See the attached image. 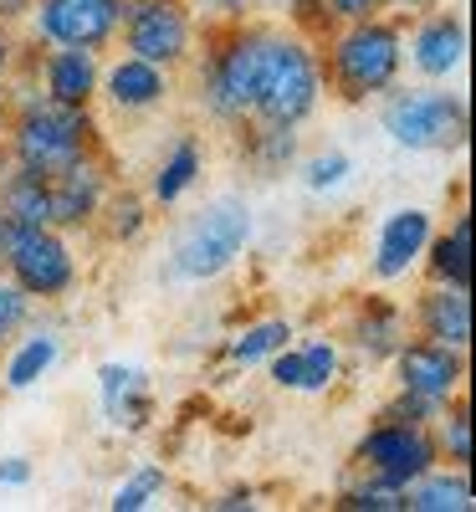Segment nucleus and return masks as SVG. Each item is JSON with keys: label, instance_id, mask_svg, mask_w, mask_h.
I'll use <instances>...</instances> for the list:
<instances>
[{"label": "nucleus", "instance_id": "nucleus-1", "mask_svg": "<svg viewBox=\"0 0 476 512\" xmlns=\"http://www.w3.org/2000/svg\"><path fill=\"white\" fill-rule=\"evenodd\" d=\"M210 108L221 118H262L277 128H297L318 108V62L297 36L246 31L226 41L210 62Z\"/></svg>", "mask_w": 476, "mask_h": 512}, {"label": "nucleus", "instance_id": "nucleus-2", "mask_svg": "<svg viewBox=\"0 0 476 512\" xmlns=\"http://www.w3.org/2000/svg\"><path fill=\"white\" fill-rule=\"evenodd\" d=\"M400 31L384 26L379 16L354 21L333 41V82H338V98L364 103L374 93H384L389 82L400 77Z\"/></svg>", "mask_w": 476, "mask_h": 512}, {"label": "nucleus", "instance_id": "nucleus-3", "mask_svg": "<svg viewBox=\"0 0 476 512\" xmlns=\"http://www.w3.org/2000/svg\"><path fill=\"white\" fill-rule=\"evenodd\" d=\"M246 241H251V210L241 200H215L175 236V272L190 282H210L236 262Z\"/></svg>", "mask_w": 476, "mask_h": 512}, {"label": "nucleus", "instance_id": "nucleus-4", "mask_svg": "<svg viewBox=\"0 0 476 512\" xmlns=\"http://www.w3.org/2000/svg\"><path fill=\"white\" fill-rule=\"evenodd\" d=\"M88 118L82 108H62V103H31L16 123V164L52 175V169L72 164L88 154Z\"/></svg>", "mask_w": 476, "mask_h": 512}, {"label": "nucleus", "instance_id": "nucleus-5", "mask_svg": "<svg viewBox=\"0 0 476 512\" xmlns=\"http://www.w3.org/2000/svg\"><path fill=\"white\" fill-rule=\"evenodd\" d=\"M384 128L405 149H461L466 103L456 93H400L384 108Z\"/></svg>", "mask_w": 476, "mask_h": 512}, {"label": "nucleus", "instance_id": "nucleus-6", "mask_svg": "<svg viewBox=\"0 0 476 512\" xmlns=\"http://www.w3.org/2000/svg\"><path fill=\"white\" fill-rule=\"evenodd\" d=\"M6 267L26 297H57L72 287V251L52 226H6Z\"/></svg>", "mask_w": 476, "mask_h": 512}, {"label": "nucleus", "instance_id": "nucleus-7", "mask_svg": "<svg viewBox=\"0 0 476 512\" xmlns=\"http://www.w3.org/2000/svg\"><path fill=\"white\" fill-rule=\"evenodd\" d=\"M359 456L369 461V472L379 482H395V487H410L420 472L436 466V446L420 431V420H400V415H384L364 436Z\"/></svg>", "mask_w": 476, "mask_h": 512}, {"label": "nucleus", "instance_id": "nucleus-8", "mask_svg": "<svg viewBox=\"0 0 476 512\" xmlns=\"http://www.w3.org/2000/svg\"><path fill=\"white\" fill-rule=\"evenodd\" d=\"M128 16L118 21L128 36V57H144L154 67H175L190 52V16L175 0H139V6H123Z\"/></svg>", "mask_w": 476, "mask_h": 512}, {"label": "nucleus", "instance_id": "nucleus-9", "mask_svg": "<svg viewBox=\"0 0 476 512\" xmlns=\"http://www.w3.org/2000/svg\"><path fill=\"white\" fill-rule=\"evenodd\" d=\"M118 21H123V0H41L36 6V31L52 47L98 52L103 41H113Z\"/></svg>", "mask_w": 476, "mask_h": 512}, {"label": "nucleus", "instance_id": "nucleus-10", "mask_svg": "<svg viewBox=\"0 0 476 512\" xmlns=\"http://www.w3.org/2000/svg\"><path fill=\"white\" fill-rule=\"evenodd\" d=\"M400 359V390L410 395V400H420L425 410H436L441 400H451L456 395V384H461V374H466V364H461V349H451V344H410V349H400L395 354Z\"/></svg>", "mask_w": 476, "mask_h": 512}, {"label": "nucleus", "instance_id": "nucleus-11", "mask_svg": "<svg viewBox=\"0 0 476 512\" xmlns=\"http://www.w3.org/2000/svg\"><path fill=\"white\" fill-rule=\"evenodd\" d=\"M47 200H52V226H82V221H93L98 205H103V175H98V164L82 154V159L52 169V175H47Z\"/></svg>", "mask_w": 476, "mask_h": 512}, {"label": "nucleus", "instance_id": "nucleus-12", "mask_svg": "<svg viewBox=\"0 0 476 512\" xmlns=\"http://www.w3.org/2000/svg\"><path fill=\"white\" fill-rule=\"evenodd\" d=\"M430 246V216L425 210H395L379 231V246H374V272L389 282V277H405L415 267V256Z\"/></svg>", "mask_w": 476, "mask_h": 512}, {"label": "nucleus", "instance_id": "nucleus-13", "mask_svg": "<svg viewBox=\"0 0 476 512\" xmlns=\"http://www.w3.org/2000/svg\"><path fill=\"white\" fill-rule=\"evenodd\" d=\"M420 328H425L430 344L466 349V344H471V303H466V287L441 282V287L420 303Z\"/></svg>", "mask_w": 476, "mask_h": 512}, {"label": "nucleus", "instance_id": "nucleus-14", "mask_svg": "<svg viewBox=\"0 0 476 512\" xmlns=\"http://www.w3.org/2000/svg\"><path fill=\"white\" fill-rule=\"evenodd\" d=\"M41 72H47V98L62 108H82L98 93V62L82 47H57Z\"/></svg>", "mask_w": 476, "mask_h": 512}, {"label": "nucleus", "instance_id": "nucleus-15", "mask_svg": "<svg viewBox=\"0 0 476 512\" xmlns=\"http://www.w3.org/2000/svg\"><path fill=\"white\" fill-rule=\"evenodd\" d=\"M461 52H466V26L461 16H430L420 31H415V67L425 77H451L461 67Z\"/></svg>", "mask_w": 476, "mask_h": 512}, {"label": "nucleus", "instance_id": "nucleus-16", "mask_svg": "<svg viewBox=\"0 0 476 512\" xmlns=\"http://www.w3.org/2000/svg\"><path fill=\"white\" fill-rule=\"evenodd\" d=\"M108 98L118 103V108H154V103H164V93H169V82H164V67H154V62H144V57H123L113 72H108Z\"/></svg>", "mask_w": 476, "mask_h": 512}, {"label": "nucleus", "instance_id": "nucleus-17", "mask_svg": "<svg viewBox=\"0 0 476 512\" xmlns=\"http://www.w3.org/2000/svg\"><path fill=\"white\" fill-rule=\"evenodd\" d=\"M405 507L410 512H471V482L466 477H436V472H420L405 487Z\"/></svg>", "mask_w": 476, "mask_h": 512}, {"label": "nucleus", "instance_id": "nucleus-18", "mask_svg": "<svg viewBox=\"0 0 476 512\" xmlns=\"http://www.w3.org/2000/svg\"><path fill=\"white\" fill-rule=\"evenodd\" d=\"M430 256H436L430 267H436V277H441V282H451V287H466V292H471V216H461V221H456V231H451V236H441Z\"/></svg>", "mask_w": 476, "mask_h": 512}, {"label": "nucleus", "instance_id": "nucleus-19", "mask_svg": "<svg viewBox=\"0 0 476 512\" xmlns=\"http://www.w3.org/2000/svg\"><path fill=\"white\" fill-rule=\"evenodd\" d=\"M195 175H200V144L195 139H185L175 154H169L164 164H159V175H154V200H180L190 185H195Z\"/></svg>", "mask_w": 476, "mask_h": 512}, {"label": "nucleus", "instance_id": "nucleus-20", "mask_svg": "<svg viewBox=\"0 0 476 512\" xmlns=\"http://www.w3.org/2000/svg\"><path fill=\"white\" fill-rule=\"evenodd\" d=\"M52 364H57V338L52 333H36V338H26V344L16 349V359L6 369V384H11V390H31V384L47 374Z\"/></svg>", "mask_w": 476, "mask_h": 512}, {"label": "nucleus", "instance_id": "nucleus-21", "mask_svg": "<svg viewBox=\"0 0 476 512\" xmlns=\"http://www.w3.org/2000/svg\"><path fill=\"white\" fill-rule=\"evenodd\" d=\"M139 390H144V374L139 369H123V364H103V410L123 425V415H144L139 410Z\"/></svg>", "mask_w": 476, "mask_h": 512}, {"label": "nucleus", "instance_id": "nucleus-22", "mask_svg": "<svg viewBox=\"0 0 476 512\" xmlns=\"http://www.w3.org/2000/svg\"><path fill=\"white\" fill-rule=\"evenodd\" d=\"M292 338V328L282 323V318H267V323H251L236 344H231V359L236 364H256V359H267V354H277L282 344Z\"/></svg>", "mask_w": 476, "mask_h": 512}, {"label": "nucleus", "instance_id": "nucleus-23", "mask_svg": "<svg viewBox=\"0 0 476 512\" xmlns=\"http://www.w3.org/2000/svg\"><path fill=\"white\" fill-rule=\"evenodd\" d=\"M333 374H338V354H333V344H302L297 349V390L302 395H318V390H328L333 384Z\"/></svg>", "mask_w": 476, "mask_h": 512}, {"label": "nucleus", "instance_id": "nucleus-24", "mask_svg": "<svg viewBox=\"0 0 476 512\" xmlns=\"http://www.w3.org/2000/svg\"><path fill=\"white\" fill-rule=\"evenodd\" d=\"M164 487V472H159V466H144V472H134V477H128L118 492H113V512H139V507H149V497Z\"/></svg>", "mask_w": 476, "mask_h": 512}, {"label": "nucleus", "instance_id": "nucleus-25", "mask_svg": "<svg viewBox=\"0 0 476 512\" xmlns=\"http://www.w3.org/2000/svg\"><path fill=\"white\" fill-rule=\"evenodd\" d=\"M343 507H359V512H400V507H405V487H395V482H369V487L343 492Z\"/></svg>", "mask_w": 476, "mask_h": 512}, {"label": "nucleus", "instance_id": "nucleus-26", "mask_svg": "<svg viewBox=\"0 0 476 512\" xmlns=\"http://www.w3.org/2000/svg\"><path fill=\"white\" fill-rule=\"evenodd\" d=\"M292 149H297V134L292 128H277V123H267L262 139H256V159H262L267 169H282L292 159Z\"/></svg>", "mask_w": 476, "mask_h": 512}, {"label": "nucleus", "instance_id": "nucleus-27", "mask_svg": "<svg viewBox=\"0 0 476 512\" xmlns=\"http://www.w3.org/2000/svg\"><path fill=\"white\" fill-rule=\"evenodd\" d=\"M395 338H400V318L379 308V313L364 323V338H359V344L374 349V354H395Z\"/></svg>", "mask_w": 476, "mask_h": 512}, {"label": "nucleus", "instance_id": "nucleus-28", "mask_svg": "<svg viewBox=\"0 0 476 512\" xmlns=\"http://www.w3.org/2000/svg\"><path fill=\"white\" fill-rule=\"evenodd\" d=\"M343 175H349V154H318V159H308V185L313 190H333Z\"/></svg>", "mask_w": 476, "mask_h": 512}, {"label": "nucleus", "instance_id": "nucleus-29", "mask_svg": "<svg viewBox=\"0 0 476 512\" xmlns=\"http://www.w3.org/2000/svg\"><path fill=\"white\" fill-rule=\"evenodd\" d=\"M26 323V292L16 282H0V338H11Z\"/></svg>", "mask_w": 476, "mask_h": 512}, {"label": "nucleus", "instance_id": "nucleus-30", "mask_svg": "<svg viewBox=\"0 0 476 512\" xmlns=\"http://www.w3.org/2000/svg\"><path fill=\"white\" fill-rule=\"evenodd\" d=\"M446 451H451V461H471V420H466V410H456V415H446Z\"/></svg>", "mask_w": 476, "mask_h": 512}, {"label": "nucleus", "instance_id": "nucleus-31", "mask_svg": "<svg viewBox=\"0 0 476 512\" xmlns=\"http://www.w3.org/2000/svg\"><path fill=\"white\" fill-rule=\"evenodd\" d=\"M323 6H328L338 21H369V16H379L384 6H395V0H323Z\"/></svg>", "mask_w": 476, "mask_h": 512}, {"label": "nucleus", "instance_id": "nucleus-32", "mask_svg": "<svg viewBox=\"0 0 476 512\" xmlns=\"http://www.w3.org/2000/svg\"><path fill=\"white\" fill-rule=\"evenodd\" d=\"M0 482H6V487H21V482H31V466H26L21 456H11V461H0Z\"/></svg>", "mask_w": 476, "mask_h": 512}, {"label": "nucleus", "instance_id": "nucleus-33", "mask_svg": "<svg viewBox=\"0 0 476 512\" xmlns=\"http://www.w3.org/2000/svg\"><path fill=\"white\" fill-rule=\"evenodd\" d=\"M36 6V0H0V21H16V16H26Z\"/></svg>", "mask_w": 476, "mask_h": 512}, {"label": "nucleus", "instance_id": "nucleus-34", "mask_svg": "<svg viewBox=\"0 0 476 512\" xmlns=\"http://www.w3.org/2000/svg\"><path fill=\"white\" fill-rule=\"evenodd\" d=\"M221 512H236V507H251V492H226L221 502H215Z\"/></svg>", "mask_w": 476, "mask_h": 512}, {"label": "nucleus", "instance_id": "nucleus-35", "mask_svg": "<svg viewBox=\"0 0 476 512\" xmlns=\"http://www.w3.org/2000/svg\"><path fill=\"white\" fill-rule=\"evenodd\" d=\"M282 6H292L297 16H308V11H318V6H323V0H282Z\"/></svg>", "mask_w": 476, "mask_h": 512}, {"label": "nucleus", "instance_id": "nucleus-36", "mask_svg": "<svg viewBox=\"0 0 476 512\" xmlns=\"http://www.w3.org/2000/svg\"><path fill=\"white\" fill-rule=\"evenodd\" d=\"M205 6H215V11H241L246 0H205Z\"/></svg>", "mask_w": 476, "mask_h": 512}, {"label": "nucleus", "instance_id": "nucleus-37", "mask_svg": "<svg viewBox=\"0 0 476 512\" xmlns=\"http://www.w3.org/2000/svg\"><path fill=\"white\" fill-rule=\"evenodd\" d=\"M6 67H11V41L0 36V72H6Z\"/></svg>", "mask_w": 476, "mask_h": 512}, {"label": "nucleus", "instance_id": "nucleus-38", "mask_svg": "<svg viewBox=\"0 0 476 512\" xmlns=\"http://www.w3.org/2000/svg\"><path fill=\"white\" fill-rule=\"evenodd\" d=\"M0 251H6V216H0Z\"/></svg>", "mask_w": 476, "mask_h": 512}, {"label": "nucleus", "instance_id": "nucleus-39", "mask_svg": "<svg viewBox=\"0 0 476 512\" xmlns=\"http://www.w3.org/2000/svg\"><path fill=\"white\" fill-rule=\"evenodd\" d=\"M0 113H6V103H0Z\"/></svg>", "mask_w": 476, "mask_h": 512}]
</instances>
